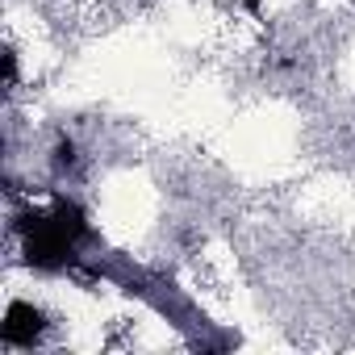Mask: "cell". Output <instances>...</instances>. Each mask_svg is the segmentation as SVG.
Instances as JSON below:
<instances>
[{"mask_svg":"<svg viewBox=\"0 0 355 355\" xmlns=\"http://www.w3.org/2000/svg\"><path fill=\"white\" fill-rule=\"evenodd\" d=\"M71 247H76V243L55 226L51 214H34V218H26V263H30V268H42V272H59V268H67Z\"/></svg>","mask_w":355,"mask_h":355,"instance_id":"obj_1","label":"cell"},{"mask_svg":"<svg viewBox=\"0 0 355 355\" xmlns=\"http://www.w3.org/2000/svg\"><path fill=\"white\" fill-rule=\"evenodd\" d=\"M42 330H46V318L30 301H13L5 309V322H0V338H5V347H34L42 338Z\"/></svg>","mask_w":355,"mask_h":355,"instance_id":"obj_2","label":"cell"},{"mask_svg":"<svg viewBox=\"0 0 355 355\" xmlns=\"http://www.w3.org/2000/svg\"><path fill=\"white\" fill-rule=\"evenodd\" d=\"M51 218H55V226L71 239V243H80V239H88V218H84V209L76 205V201H67V197H55V205L46 209Z\"/></svg>","mask_w":355,"mask_h":355,"instance_id":"obj_3","label":"cell"}]
</instances>
